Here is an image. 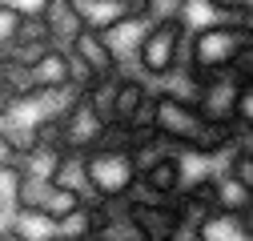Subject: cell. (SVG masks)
Segmentation results:
<instances>
[{
  "label": "cell",
  "instance_id": "1",
  "mask_svg": "<svg viewBox=\"0 0 253 241\" xmlns=\"http://www.w3.org/2000/svg\"><path fill=\"white\" fill-rule=\"evenodd\" d=\"M149 129L177 141L185 157H205V161L225 157L237 141H253V137H237L233 125L205 117L193 101L169 93V88H161V93L149 101Z\"/></svg>",
  "mask_w": 253,
  "mask_h": 241
},
{
  "label": "cell",
  "instance_id": "2",
  "mask_svg": "<svg viewBox=\"0 0 253 241\" xmlns=\"http://www.w3.org/2000/svg\"><path fill=\"white\" fill-rule=\"evenodd\" d=\"M253 44V20H213L193 33H185V69L189 73H217L229 69V60Z\"/></svg>",
  "mask_w": 253,
  "mask_h": 241
},
{
  "label": "cell",
  "instance_id": "3",
  "mask_svg": "<svg viewBox=\"0 0 253 241\" xmlns=\"http://www.w3.org/2000/svg\"><path fill=\"white\" fill-rule=\"evenodd\" d=\"M185 20H149L133 44V60L141 77H173L185 56Z\"/></svg>",
  "mask_w": 253,
  "mask_h": 241
},
{
  "label": "cell",
  "instance_id": "4",
  "mask_svg": "<svg viewBox=\"0 0 253 241\" xmlns=\"http://www.w3.org/2000/svg\"><path fill=\"white\" fill-rule=\"evenodd\" d=\"M84 177H88V197L121 201L137 185V161L129 149L92 145V149H84Z\"/></svg>",
  "mask_w": 253,
  "mask_h": 241
},
{
  "label": "cell",
  "instance_id": "5",
  "mask_svg": "<svg viewBox=\"0 0 253 241\" xmlns=\"http://www.w3.org/2000/svg\"><path fill=\"white\" fill-rule=\"evenodd\" d=\"M149 84L141 80V73H117L113 84V101H109V120L117 125H129V129H149Z\"/></svg>",
  "mask_w": 253,
  "mask_h": 241
},
{
  "label": "cell",
  "instance_id": "6",
  "mask_svg": "<svg viewBox=\"0 0 253 241\" xmlns=\"http://www.w3.org/2000/svg\"><path fill=\"white\" fill-rule=\"evenodd\" d=\"M105 125H109V117L101 109H92V101L81 93L73 101V109L56 120V141H60V149H92L101 141Z\"/></svg>",
  "mask_w": 253,
  "mask_h": 241
},
{
  "label": "cell",
  "instance_id": "7",
  "mask_svg": "<svg viewBox=\"0 0 253 241\" xmlns=\"http://www.w3.org/2000/svg\"><path fill=\"white\" fill-rule=\"evenodd\" d=\"M121 205H125V213H129V221L141 229V237H145V241H173V233H177V221H181V213H177L173 197H169V201H141V197H121Z\"/></svg>",
  "mask_w": 253,
  "mask_h": 241
},
{
  "label": "cell",
  "instance_id": "8",
  "mask_svg": "<svg viewBox=\"0 0 253 241\" xmlns=\"http://www.w3.org/2000/svg\"><path fill=\"white\" fill-rule=\"evenodd\" d=\"M84 28H97V33H113L125 20H145L141 0H73Z\"/></svg>",
  "mask_w": 253,
  "mask_h": 241
},
{
  "label": "cell",
  "instance_id": "9",
  "mask_svg": "<svg viewBox=\"0 0 253 241\" xmlns=\"http://www.w3.org/2000/svg\"><path fill=\"white\" fill-rule=\"evenodd\" d=\"M201 241H249L253 237V209H209L197 221Z\"/></svg>",
  "mask_w": 253,
  "mask_h": 241
},
{
  "label": "cell",
  "instance_id": "10",
  "mask_svg": "<svg viewBox=\"0 0 253 241\" xmlns=\"http://www.w3.org/2000/svg\"><path fill=\"white\" fill-rule=\"evenodd\" d=\"M84 65L97 73V77H113V73H121V60H117V52H113V44H109V37L105 33H97V28H81L77 33V40L69 44Z\"/></svg>",
  "mask_w": 253,
  "mask_h": 241
},
{
  "label": "cell",
  "instance_id": "11",
  "mask_svg": "<svg viewBox=\"0 0 253 241\" xmlns=\"http://www.w3.org/2000/svg\"><path fill=\"white\" fill-rule=\"evenodd\" d=\"M44 28H48V44L69 48L77 40V33L84 28V20H81V12H77L73 0H52V4L44 8Z\"/></svg>",
  "mask_w": 253,
  "mask_h": 241
},
{
  "label": "cell",
  "instance_id": "12",
  "mask_svg": "<svg viewBox=\"0 0 253 241\" xmlns=\"http://www.w3.org/2000/svg\"><path fill=\"white\" fill-rule=\"evenodd\" d=\"M52 185H65L81 197H88V177H84V149H60L56 161H52V173H48Z\"/></svg>",
  "mask_w": 253,
  "mask_h": 241
},
{
  "label": "cell",
  "instance_id": "13",
  "mask_svg": "<svg viewBox=\"0 0 253 241\" xmlns=\"http://www.w3.org/2000/svg\"><path fill=\"white\" fill-rule=\"evenodd\" d=\"M28 69H33L37 88H60V84H69V52L56 48V44H48Z\"/></svg>",
  "mask_w": 253,
  "mask_h": 241
},
{
  "label": "cell",
  "instance_id": "14",
  "mask_svg": "<svg viewBox=\"0 0 253 241\" xmlns=\"http://www.w3.org/2000/svg\"><path fill=\"white\" fill-rule=\"evenodd\" d=\"M213 209H253V189L241 185L237 177H229L225 169L213 173Z\"/></svg>",
  "mask_w": 253,
  "mask_h": 241
},
{
  "label": "cell",
  "instance_id": "15",
  "mask_svg": "<svg viewBox=\"0 0 253 241\" xmlns=\"http://www.w3.org/2000/svg\"><path fill=\"white\" fill-rule=\"evenodd\" d=\"M12 237H16V241H48V237H56V221L44 217L41 209H16Z\"/></svg>",
  "mask_w": 253,
  "mask_h": 241
},
{
  "label": "cell",
  "instance_id": "16",
  "mask_svg": "<svg viewBox=\"0 0 253 241\" xmlns=\"http://www.w3.org/2000/svg\"><path fill=\"white\" fill-rule=\"evenodd\" d=\"M81 201H84V197L73 193V189H65V185H48V193H44V201H41V213L52 217V221H60V217H69Z\"/></svg>",
  "mask_w": 253,
  "mask_h": 241
},
{
  "label": "cell",
  "instance_id": "17",
  "mask_svg": "<svg viewBox=\"0 0 253 241\" xmlns=\"http://www.w3.org/2000/svg\"><path fill=\"white\" fill-rule=\"evenodd\" d=\"M145 20H185L189 16V0H141Z\"/></svg>",
  "mask_w": 253,
  "mask_h": 241
},
{
  "label": "cell",
  "instance_id": "18",
  "mask_svg": "<svg viewBox=\"0 0 253 241\" xmlns=\"http://www.w3.org/2000/svg\"><path fill=\"white\" fill-rule=\"evenodd\" d=\"M233 129H253V80H245L237 88V101H233Z\"/></svg>",
  "mask_w": 253,
  "mask_h": 241
},
{
  "label": "cell",
  "instance_id": "19",
  "mask_svg": "<svg viewBox=\"0 0 253 241\" xmlns=\"http://www.w3.org/2000/svg\"><path fill=\"white\" fill-rule=\"evenodd\" d=\"M205 4L221 20H249V4H253V0H205Z\"/></svg>",
  "mask_w": 253,
  "mask_h": 241
},
{
  "label": "cell",
  "instance_id": "20",
  "mask_svg": "<svg viewBox=\"0 0 253 241\" xmlns=\"http://www.w3.org/2000/svg\"><path fill=\"white\" fill-rule=\"evenodd\" d=\"M0 165H4V169H16L20 165V153H16V145L8 141L4 129H0Z\"/></svg>",
  "mask_w": 253,
  "mask_h": 241
},
{
  "label": "cell",
  "instance_id": "21",
  "mask_svg": "<svg viewBox=\"0 0 253 241\" xmlns=\"http://www.w3.org/2000/svg\"><path fill=\"white\" fill-rule=\"evenodd\" d=\"M8 105H12V93L4 84H0V120H4V113H8Z\"/></svg>",
  "mask_w": 253,
  "mask_h": 241
}]
</instances>
